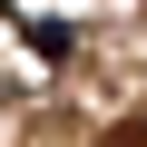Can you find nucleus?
Masks as SVG:
<instances>
[]
</instances>
